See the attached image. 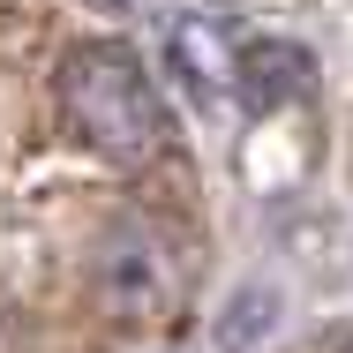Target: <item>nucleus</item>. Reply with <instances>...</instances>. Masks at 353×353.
Returning <instances> with one entry per match:
<instances>
[{
  "instance_id": "nucleus-5",
  "label": "nucleus",
  "mask_w": 353,
  "mask_h": 353,
  "mask_svg": "<svg viewBox=\"0 0 353 353\" xmlns=\"http://www.w3.org/2000/svg\"><path fill=\"white\" fill-rule=\"evenodd\" d=\"M271 316H279V301H271V293H256V308H233V316L218 323V339H225V346H241V339H263V323H271Z\"/></svg>"
},
{
  "instance_id": "nucleus-7",
  "label": "nucleus",
  "mask_w": 353,
  "mask_h": 353,
  "mask_svg": "<svg viewBox=\"0 0 353 353\" xmlns=\"http://www.w3.org/2000/svg\"><path fill=\"white\" fill-rule=\"evenodd\" d=\"M121 8H128V0H121Z\"/></svg>"
},
{
  "instance_id": "nucleus-2",
  "label": "nucleus",
  "mask_w": 353,
  "mask_h": 353,
  "mask_svg": "<svg viewBox=\"0 0 353 353\" xmlns=\"http://www.w3.org/2000/svg\"><path fill=\"white\" fill-rule=\"evenodd\" d=\"M181 233H165L158 218H113L90 248V279L121 316H165L181 293Z\"/></svg>"
},
{
  "instance_id": "nucleus-1",
  "label": "nucleus",
  "mask_w": 353,
  "mask_h": 353,
  "mask_svg": "<svg viewBox=\"0 0 353 353\" xmlns=\"http://www.w3.org/2000/svg\"><path fill=\"white\" fill-rule=\"evenodd\" d=\"M61 113L98 158H113L128 173L173 150V113L128 46H75L61 61Z\"/></svg>"
},
{
  "instance_id": "nucleus-3",
  "label": "nucleus",
  "mask_w": 353,
  "mask_h": 353,
  "mask_svg": "<svg viewBox=\"0 0 353 353\" xmlns=\"http://www.w3.org/2000/svg\"><path fill=\"white\" fill-rule=\"evenodd\" d=\"M233 83H241V98L263 113V105H279L285 90H308V83H316V68H308V53H301V46H279V38H263V46H248V53H241Z\"/></svg>"
},
{
  "instance_id": "nucleus-4",
  "label": "nucleus",
  "mask_w": 353,
  "mask_h": 353,
  "mask_svg": "<svg viewBox=\"0 0 353 353\" xmlns=\"http://www.w3.org/2000/svg\"><path fill=\"white\" fill-rule=\"evenodd\" d=\"M173 53H181L173 68L188 75L196 90H218V83H225V61H218V30L211 23H173Z\"/></svg>"
},
{
  "instance_id": "nucleus-6",
  "label": "nucleus",
  "mask_w": 353,
  "mask_h": 353,
  "mask_svg": "<svg viewBox=\"0 0 353 353\" xmlns=\"http://www.w3.org/2000/svg\"><path fill=\"white\" fill-rule=\"evenodd\" d=\"M339 353H353V339H339Z\"/></svg>"
}]
</instances>
